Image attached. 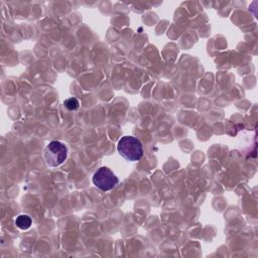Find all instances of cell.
Returning <instances> with one entry per match:
<instances>
[{
  "label": "cell",
  "instance_id": "1",
  "mask_svg": "<svg viewBox=\"0 0 258 258\" xmlns=\"http://www.w3.org/2000/svg\"><path fill=\"white\" fill-rule=\"evenodd\" d=\"M119 154L129 161L139 160L143 155L142 144L139 139L134 136H124L117 144Z\"/></svg>",
  "mask_w": 258,
  "mask_h": 258
},
{
  "label": "cell",
  "instance_id": "4",
  "mask_svg": "<svg viewBox=\"0 0 258 258\" xmlns=\"http://www.w3.org/2000/svg\"><path fill=\"white\" fill-rule=\"evenodd\" d=\"M31 218L27 215H19L15 220V225L21 230L28 229L31 226Z\"/></svg>",
  "mask_w": 258,
  "mask_h": 258
},
{
  "label": "cell",
  "instance_id": "2",
  "mask_svg": "<svg viewBox=\"0 0 258 258\" xmlns=\"http://www.w3.org/2000/svg\"><path fill=\"white\" fill-rule=\"evenodd\" d=\"M68 155L67 146L56 140L50 141L43 150V157L48 166L55 167L61 164Z\"/></svg>",
  "mask_w": 258,
  "mask_h": 258
},
{
  "label": "cell",
  "instance_id": "3",
  "mask_svg": "<svg viewBox=\"0 0 258 258\" xmlns=\"http://www.w3.org/2000/svg\"><path fill=\"white\" fill-rule=\"evenodd\" d=\"M93 182L101 190L107 191L118 184L119 178L110 168L102 166L95 171L93 175Z\"/></svg>",
  "mask_w": 258,
  "mask_h": 258
},
{
  "label": "cell",
  "instance_id": "5",
  "mask_svg": "<svg viewBox=\"0 0 258 258\" xmlns=\"http://www.w3.org/2000/svg\"><path fill=\"white\" fill-rule=\"evenodd\" d=\"M63 105L67 109H69L70 111H74V110H77L80 106V102L78 99L76 98H70V99H67L64 102H63Z\"/></svg>",
  "mask_w": 258,
  "mask_h": 258
}]
</instances>
